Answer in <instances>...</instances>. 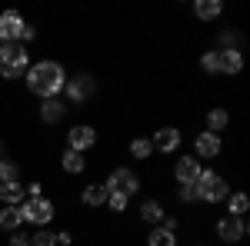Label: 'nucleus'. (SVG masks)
Wrapping results in <instances>:
<instances>
[{
    "label": "nucleus",
    "mask_w": 250,
    "mask_h": 246,
    "mask_svg": "<svg viewBox=\"0 0 250 246\" xmlns=\"http://www.w3.org/2000/svg\"><path fill=\"white\" fill-rule=\"evenodd\" d=\"M3 153H7V147H3V140H0V160H3Z\"/></svg>",
    "instance_id": "nucleus-34"
},
{
    "label": "nucleus",
    "mask_w": 250,
    "mask_h": 246,
    "mask_svg": "<svg viewBox=\"0 0 250 246\" xmlns=\"http://www.w3.org/2000/svg\"><path fill=\"white\" fill-rule=\"evenodd\" d=\"M97 147V127L90 123H74L67 130V150H77V153H87Z\"/></svg>",
    "instance_id": "nucleus-8"
},
{
    "label": "nucleus",
    "mask_w": 250,
    "mask_h": 246,
    "mask_svg": "<svg viewBox=\"0 0 250 246\" xmlns=\"http://www.w3.org/2000/svg\"><path fill=\"white\" fill-rule=\"evenodd\" d=\"M197 246H204V243H197Z\"/></svg>",
    "instance_id": "nucleus-35"
},
{
    "label": "nucleus",
    "mask_w": 250,
    "mask_h": 246,
    "mask_svg": "<svg viewBox=\"0 0 250 246\" xmlns=\"http://www.w3.org/2000/svg\"><path fill=\"white\" fill-rule=\"evenodd\" d=\"M217 240H224V243L230 246V243H240V240H247V233H250V227H247V220L244 216H220L217 220Z\"/></svg>",
    "instance_id": "nucleus-7"
},
{
    "label": "nucleus",
    "mask_w": 250,
    "mask_h": 246,
    "mask_svg": "<svg viewBox=\"0 0 250 246\" xmlns=\"http://www.w3.org/2000/svg\"><path fill=\"white\" fill-rule=\"evenodd\" d=\"M224 153V140L210 130H200L197 133V140H193V156L197 160H213V156H220Z\"/></svg>",
    "instance_id": "nucleus-10"
},
{
    "label": "nucleus",
    "mask_w": 250,
    "mask_h": 246,
    "mask_svg": "<svg viewBox=\"0 0 250 246\" xmlns=\"http://www.w3.org/2000/svg\"><path fill=\"white\" fill-rule=\"evenodd\" d=\"M74 243V236H70V229H63V233H57V246H70Z\"/></svg>",
    "instance_id": "nucleus-33"
},
{
    "label": "nucleus",
    "mask_w": 250,
    "mask_h": 246,
    "mask_svg": "<svg viewBox=\"0 0 250 246\" xmlns=\"http://www.w3.org/2000/svg\"><path fill=\"white\" fill-rule=\"evenodd\" d=\"M193 193H197V203H224L230 196V183L213 170H200L197 183H193Z\"/></svg>",
    "instance_id": "nucleus-2"
},
{
    "label": "nucleus",
    "mask_w": 250,
    "mask_h": 246,
    "mask_svg": "<svg viewBox=\"0 0 250 246\" xmlns=\"http://www.w3.org/2000/svg\"><path fill=\"white\" fill-rule=\"evenodd\" d=\"M23 80H27V90L34 96L50 100V96L63 94L67 70H63V63H57V60H37V63H30V70L23 74Z\"/></svg>",
    "instance_id": "nucleus-1"
},
{
    "label": "nucleus",
    "mask_w": 250,
    "mask_h": 246,
    "mask_svg": "<svg viewBox=\"0 0 250 246\" xmlns=\"http://www.w3.org/2000/svg\"><path fill=\"white\" fill-rule=\"evenodd\" d=\"M30 70V54L20 43H0V76L3 80H20Z\"/></svg>",
    "instance_id": "nucleus-3"
},
{
    "label": "nucleus",
    "mask_w": 250,
    "mask_h": 246,
    "mask_svg": "<svg viewBox=\"0 0 250 246\" xmlns=\"http://www.w3.org/2000/svg\"><path fill=\"white\" fill-rule=\"evenodd\" d=\"M60 167H63V173H70V176H77V173L87 170V156L77 150H63V156H60Z\"/></svg>",
    "instance_id": "nucleus-20"
},
{
    "label": "nucleus",
    "mask_w": 250,
    "mask_h": 246,
    "mask_svg": "<svg viewBox=\"0 0 250 246\" xmlns=\"http://www.w3.org/2000/svg\"><path fill=\"white\" fill-rule=\"evenodd\" d=\"M180 240H177V233H167L164 227H150V233H147V246H177Z\"/></svg>",
    "instance_id": "nucleus-23"
},
{
    "label": "nucleus",
    "mask_w": 250,
    "mask_h": 246,
    "mask_svg": "<svg viewBox=\"0 0 250 246\" xmlns=\"http://www.w3.org/2000/svg\"><path fill=\"white\" fill-rule=\"evenodd\" d=\"M27 200H40V196H43V183H37V180H34V183H27Z\"/></svg>",
    "instance_id": "nucleus-30"
},
{
    "label": "nucleus",
    "mask_w": 250,
    "mask_h": 246,
    "mask_svg": "<svg viewBox=\"0 0 250 246\" xmlns=\"http://www.w3.org/2000/svg\"><path fill=\"white\" fill-rule=\"evenodd\" d=\"M160 227L167 229V233H177V229H180V220H177V216H170V213H167V216H164V220H160Z\"/></svg>",
    "instance_id": "nucleus-31"
},
{
    "label": "nucleus",
    "mask_w": 250,
    "mask_h": 246,
    "mask_svg": "<svg viewBox=\"0 0 250 246\" xmlns=\"http://www.w3.org/2000/svg\"><path fill=\"white\" fill-rule=\"evenodd\" d=\"M150 143H154V153H177L180 150V143H184V133L177 130V127H160V130L150 136Z\"/></svg>",
    "instance_id": "nucleus-12"
},
{
    "label": "nucleus",
    "mask_w": 250,
    "mask_h": 246,
    "mask_svg": "<svg viewBox=\"0 0 250 246\" xmlns=\"http://www.w3.org/2000/svg\"><path fill=\"white\" fill-rule=\"evenodd\" d=\"M177 200H180V203H187V207H190V203H197L193 187H177Z\"/></svg>",
    "instance_id": "nucleus-29"
},
{
    "label": "nucleus",
    "mask_w": 250,
    "mask_h": 246,
    "mask_svg": "<svg viewBox=\"0 0 250 246\" xmlns=\"http://www.w3.org/2000/svg\"><path fill=\"white\" fill-rule=\"evenodd\" d=\"M107 207H110V213H127L130 196H124V193H107Z\"/></svg>",
    "instance_id": "nucleus-28"
},
{
    "label": "nucleus",
    "mask_w": 250,
    "mask_h": 246,
    "mask_svg": "<svg viewBox=\"0 0 250 246\" xmlns=\"http://www.w3.org/2000/svg\"><path fill=\"white\" fill-rule=\"evenodd\" d=\"M107 193L110 189L104 187V183H87V187L80 189V203L87 209H100V207H107Z\"/></svg>",
    "instance_id": "nucleus-14"
},
{
    "label": "nucleus",
    "mask_w": 250,
    "mask_h": 246,
    "mask_svg": "<svg viewBox=\"0 0 250 246\" xmlns=\"http://www.w3.org/2000/svg\"><path fill=\"white\" fill-rule=\"evenodd\" d=\"M20 227H23V216H20L17 207H3L0 209V229H3V233H17Z\"/></svg>",
    "instance_id": "nucleus-21"
},
{
    "label": "nucleus",
    "mask_w": 250,
    "mask_h": 246,
    "mask_svg": "<svg viewBox=\"0 0 250 246\" xmlns=\"http://www.w3.org/2000/svg\"><path fill=\"white\" fill-rule=\"evenodd\" d=\"M7 246H30V236L17 229V233H10V243H7Z\"/></svg>",
    "instance_id": "nucleus-32"
},
{
    "label": "nucleus",
    "mask_w": 250,
    "mask_h": 246,
    "mask_svg": "<svg viewBox=\"0 0 250 246\" xmlns=\"http://www.w3.org/2000/svg\"><path fill=\"white\" fill-rule=\"evenodd\" d=\"M220 54V74L224 76H237L244 70V50H217Z\"/></svg>",
    "instance_id": "nucleus-15"
},
{
    "label": "nucleus",
    "mask_w": 250,
    "mask_h": 246,
    "mask_svg": "<svg viewBox=\"0 0 250 246\" xmlns=\"http://www.w3.org/2000/svg\"><path fill=\"white\" fill-rule=\"evenodd\" d=\"M224 203H227V216H244V213L250 209V196L244 193V189H237V193H230Z\"/></svg>",
    "instance_id": "nucleus-22"
},
{
    "label": "nucleus",
    "mask_w": 250,
    "mask_h": 246,
    "mask_svg": "<svg viewBox=\"0 0 250 246\" xmlns=\"http://www.w3.org/2000/svg\"><path fill=\"white\" fill-rule=\"evenodd\" d=\"M127 150H130V156H134V160H150L154 143H150L147 136H137V140H130V147H127Z\"/></svg>",
    "instance_id": "nucleus-24"
},
{
    "label": "nucleus",
    "mask_w": 250,
    "mask_h": 246,
    "mask_svg": "<svg viewBox=\"0 0 250 246\" xmlns=\"http://www.w3.org/2000/svg\"><path fill=\"white\" fill-rule=\"evenodd\" d=\"M23 196H27V189H23L20 180L0 187V203H3V207H20V203H23Z\"/></svg>",
    "instance_id": "nucleus-17"
},
{
    "label": "nucleus",
    "mask_w": 250,
    "mask_h": 246,
    "mask_svg": "<svg viewBox=\"0 0 250 246\" xmlns=\"http://www.w3.org/2000/svg\"><path fill=\"white\" fill-rule=\"evenodd\" d=\"M14 180H20V163L3 156V160H0V187H3V183H14Z\"/></svg>",
    "instance_id": "nucleus-25"
},
{
    "label": "nucleus",
    "mask_w": 250,
    "mask_h": 246,
    "mask_svg": "<svg viewBox=\"0 0 250 246\" xmlns=\"http://www.w3.org/2000/svg\"><path fill=\"white\" fill-rule=\"evenodd\" d=\"M17 209H20V216H23V223H34L37 229L50 227V223H54V216H57L54 200H47V196H40V200H23Z\"/></svg>",
    "instance_id": "nucleus-5"
},
{
    "label": "nucleus",
    "mask_w": 250,
    "mask_h": 246,
    "mask_svg": "<svg viewBox=\"0 0 250 246\" xmlns=\"http://www.w3.org/2000/svg\"><path fill=\"white\" fill-rule=\"evenodd\" d=\"M204 123H207V130H210V133H217V136H220V133L230 127V114H227L224 107H213V110H207Z\"/></svg>",
    "instance_id": "nucleus-18"
},
{
    "label": "nucleus",
    "mask_w": 250,
    "mask_h": 246,
    "mask_svg": "<svg viewBox=\"0 0 250 246\" xmlns=\"http://www.w3.org/2000/svg\"><path fill=\"white\" fill-rule=\"evenodd\" d=\"M30 246H57V233H54L50 227L37 229V233L30 236Z\"/></svg>",
    "instance_id": "nucleus-27"
},
{
    "label": "nucleus",
    "mask_w": 250,
    "mask_h": 246,
    "mask_svg": "<svg viewBox=\"0 0 250 246\" xmlns=\"http://www.w3.org/2000/svg\"><path fill=\"white\" fill-rule=\"evenodd\" d=\"M200 70L210 76H220V54H217V47L213 50H207L204 57H200Z\"/></svg>",
    "instance_id": "nucleus-26"
},
{
    "label": "nucleus",
    "mask_w": 250,
    "mask_h": 246,
    "mask_svg": "<svg viewBox=\"0 0 250 246\" xmlns=\"http://www.w3.org/2000/svg\"><path fill=\"white\" fill-rule=\"evenodd\" d=\"M40 120H43L47 127H54V123H63V120H67V103H63L60 96L40 100Z\"/></svg>",
    "instance_id": "nucleus-13"
},
{
    "label": "nucleus",
    "mask_w": 250,
    "mask_h": 246,
    "mask_svg": "<svg viewBox=\"0 0 250 246\" xmlns=\"http://www.w3.org/2000/svg\"><path fill=\"white\" fill-rule=\"evenodd\" d=\"M164 216H167V213H164V203H160V200H144V203H140V220H144V223L160 227Z\"/></svg>",
    "instance_id": "nucleus-19"
},
{
    "label": "nucleus",
    "mask_w": 250,
    "mask_h": 246,
    "mask_svg": "<svg viewBox=\"0 0 250 246\" xmlns=\"http://www.w3.org/2000/svg\"><path fill=\"white\" fill-rule=\"evenodd\" d=\"M104 187L110 189V193L137 196V193H140V176H137L130 167H117V170H110V176L104 180Z\"/></svg>",
    "instance_id": "nucleus-6"
},
{
    "label": "nucleus",
    "mask_w": 250,
    "mask_h": 246,
    "mask_svg": "<svg viewBox=\"0 0 250 246\" xmlns=\"http://www.w3.org/2000/svg\"><path fill=\"white\" fill-rule=\"evenodd\" d=\"M200 160L197 156H177V163H173V180H177V187H193L197 183V176H200Z\"/></svg>",
    "instance_id": "nucleus-9"
},
{
    "label": "nucleus",
    "mask_w": 250,
    "mask_h": 246,
    "mask_svg": "<svg viewBox=\"0 0 250 246\" xmlns=\"http://www.w3.org/2000/svg\"><path fill=\"white\" fill-rule=\"evenodd\" d=\"M23 27H27V20L20 17L17 10H3L0 14V43H20Z\"/></svg>",
    "instance_id": "nucleus-11"
},
{
    "label": "nucleus",
    "mask_w": 250,
    "mask_h": 246,
    "mask_svg": "<svg viewBox=\"0 0 250 246\" xmlns=\"http://www.w3.org/2000/svg\"><path fill=\"white\" fill-rule=\"evenodd\" d=\"M63 96H67V107L74 103V107H83V103H90L97 96V76L94 74H74L67 76V83H63Z\"/></svg>",
    "instance_id": "nucleus-4"
},
{
    "label": "nucleus",
    "mask_w": 250,
    "mask_h": 246,
    "mask_svg": "<svg viewBox=\"0 0 250 246\" xmlns=\"http://www.w3.org/2000/svg\"><path fill=\"white\" fill-rule=\"evenodd\" d=\"M220 14H224V3L220 0H193V17L197 20L207 23V20H217Z\"/></svg>",
    "instance_id": "nucleus-16"
}]
</instances>
